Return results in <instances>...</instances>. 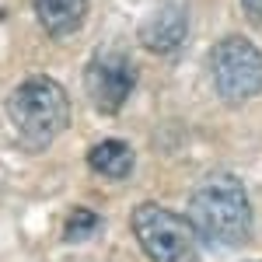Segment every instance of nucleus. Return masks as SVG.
<instances>
[{
    "instance_id": "obj_1",
    "label": "nucleus",
    "mask_w": 262,
    "mask_h": 262,
    "mask_svg": "<svg viewBox=\"0 0 262 262\" xmlns=\"http://www.w3.org/2000/svg\"><path fill=\"white\" fill-rule=\"evenodd\" d=\"M189 221L203 242L238 248L252 234V203L234 175H206L189 196Z\"/></svg>"
},
{
    "instance_id": "obj_2",
    "label": "nucleus",
    "mask_w": 262,
    "mask_h": 262,
    "mask_svg": "<svg viewBox=\"0 0 262 262\" xmlns=\"http://www.w3.org/2000/svg\"><path fill=\"white\" fill-rule=\"evenodd\" d=\"M7 116L28 150H42L70 122V98L53 77H28L7 98Z\"/></svg>"
},
{
    "instance_id": "obj_3",
    "label": "nucleus",
    "mask_w": 262,
    "mask_h": 262,
    "mask_svg": "<svg viewBox=\"0 0 262 262\" xmlns=\"http://www.w3.org/2000/svg\"><path fill=\"white\" fill-rule=\"evenodd\" d=\"M133 234L150 262H196L200 234L189 217H179L158 203H140L133 210Z\"/></svg>"
},
{
    "instance_id": "obj_4",
    "label": "nucleus",
    "mask_w": 262,
    "mask_h": 262,
    "mask_svg": "<svg viewBox=\"0 0 262 262\" xmlns=\"http://www.w3.org/2000/svg\"><path fill=\"white\" fill-rule=\"evenodd\" d=\"M210 77L227 105H245L262 91V53L242 35H227L210 53Z\"/></svg>"
},
{
    "instance_id": "obj_5",
    "label": "nucleus",
    "mask_w": 262,
    "mask_h": 262,
    "mask_svg": "<svg viewBox=\"0 0 262 262\" xmlns=\"http://www.w3.org/2000/svg\"><path fill=\"white\" fill-rule=\"evenodd\" d=\"M133 81H137L133 63L116 49H98L88 63V70H84L88 98L95 101L101 112H119L129 98V91H133Z\"/></svg>"
},
{
    "instance_id": "obj_6",
    "label": "nucleus",
    "mask_w": 262,
    "mask_h": 262,
    "mask_svg": "<svg viewBox=\"0 0 262 262\" xmlns=\"http://www.w3.org/2000/svg\"><path fill=\"white\" fill-rule=\"evenodd\" d=\"M185 28H189V25H185V11H182L179 4H161V7L140 25V42L150 53L164 56V53H175L182 46Z\"/></svg>"
},
{
    "instance_id": "obj_7",
    "label": "nucleus",
    "mask_w": 262,
    "mask_h": 262,
    "mask_svg": "<svg viewBox=\"0 0 262 262\" xmlns=\"http://www.w3.org/2000/svg\"><path fill=\"white\" fill-rule=\"evenodd\" d=\"M32 7L53 39L74 35L88 14V0H32Z\"/></svg>"
},
{
    "instance_id": "obj_8",
    "label": "nucleus",
    "mask_w": 262,
    "mask_h": 262,
    "mask_svg": "<svg viewBox=\"0 0 262 262\" xmlns=\"http://www.w3.org/2000/svg\"><path fill=\"white\" fill-rule=\"evenodd\" d=\"M88 164L105 179H126L133 171V150L122 140H101L98 147L88 150Z\"/></svg>"
},
{
    "instance_id": "obj_9",
    "label": "nucleus",
    "mask_w": 262,
    "mask_h": 262,
    "mask_svg": "<svg viewBox=\"0 0 262 262\" xmlns=\"http://www.w3.org/2000/svg\"><path fill=\"white\" fill-rule=\"evenodd\" d=\"M98 213L95 210H74L67 224H63V238L67 242H84V238H91L95 231H98Z\"/></svg>"
},
{
    "instance_id": "obj_10",
    "label": "nucleus",
    "mask_w": 262,
    "mask_h": 262,
    "mask_svg": "<svg viewBox=\"0 0 262 262\" xmlns=\"http://www.w3.org/2000/svg\"><path fill=\"white\" fill-rule=\"evenodd\" d=\"M242 7H245V14L255 21V25H262V0H242Z\"/></svg>"
}]
</instances>
